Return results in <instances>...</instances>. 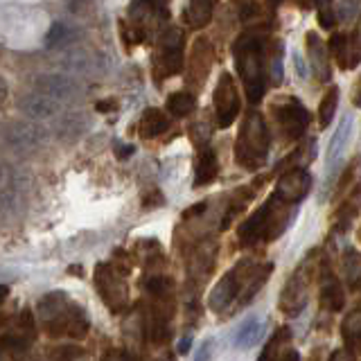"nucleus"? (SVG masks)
Returning a JSON list of instances; mask_svg holds the SVG:
<instances>
[{
    "label": "nucleus",
    "mask_w": 361,
    "mask_h": 361,
    "mask_svg": "<svg viewBox=\"0 0 361 361\" xmlns=\"http://www.w3.org/2000/svg\"><path fill=\"white\" fill-rule=\"evenodd\" d=\"M359 240H361V228H359Z\"/></svg>",
    "instance_id": "obj_52"
},
{
    "label": "nucleus",
    "mask_w": 361,
    "mask_h": 361,
    "mask_svg": "<svg viewBox=\"0 0 361 361\" xmlns=\"http://www.w3.org/2000/svg\"><path fill=\"white\" fill-rule=\"evenodd\" d=\"M280 3H282V0H269V5H271V7H278Z\"/></svg>",
    "instance_id": "obj_51"
},
{
    "label": "nucleus",
    "mask_w": 361,
    "mask_h": 361,
    "mask_svg": "<svg viewBox=\"0 0 361 361\" xmlns=\"http://www.w3.org/2000/svg\"><path fill=\"white\" fill-rule=\"evenodd\" d=\"M129 154H133V147H122L120 149V158H127Z\"/></svg>",
    "instance_id": "obj_46"
},
{
    "label": "nucleus",
    "mask_w": 361,
    "mask_h": 361,
    "mask_svg": "<svg viewBox=\"0 0 361 361\" xmlns=\"http://www.w3.org/2000/svg\"><path fill=\"white\" fill-rule=\"evenodd\" d=\"M312 3H314L316 7H325V5H330L332 0H312Z\"/></svg>",
    "instance_id": "obj_49"
},
{
    "label": "nucleus",
    "mask_w": 361,
    "mask_h": 361,
    "mask_svg": "<svg viewBox=\"0 0 361 361\" xmlns=\"http://www.w3.org/2000/svg\"><path fill=\"white\" fill-rule=\"evenodd\" d=\"M7 95H9V86H7L5 79L0 77V106H3L5 102H7Z\"/></svg>",
    "instance_id": "obj_41"
},
{
    "label": "nucleus",
    "mask_w": 361,
    "mask_h": 361,
    "mask_svg": "<svg viewBox=\"0 0 361 361\" xmlns=\"http://www.w3.org/2000/svg\"><path fill=\"white\" fill-rule=\"evenodd\" d=\"M310 282H312V274L307 264H300L293 271V276L287 280V285L282 287L280 310L287 316H296L305 310V305L310 300Z\"/></svg>",
    "instance_id": "obj_5"
},
{
    "label": "nucleus",
    "mask_w": 361,
    "mask_h": 361,
    "mask_svg": "<svg viewBox=\"0 0 361 361\" xmlns=\"http://www.w3.org/2000/svg\"><path fill=\"white\" fill-rule=\"evenodd\" d=\"M88 129V122H86V116L84 113H68V116L59 118L54 124V135L59 140H77L79 135H84Z\"/></svg>",
    "instance_id": "obj_18"
},
{
    "label": "nucleus",
    "mask_w": 361,
    "mask_h": 361,
    "mask_svg": "<svg viewBox=\"0 0 361 361\" xmlns=\"http://www.w3.org/2000/svg\"><path fill=\"white\" fill-rule=\"evenodd\" d=\"M75 310L77 305L68 300L63 291H52L48 296H43L37 305V314L50 336L68 334V325H71Z\"/></svg>",
    "instance_id": "obj_3"
},
{
    "label": "nucleus",
    "mask_w": 361,
    "mask_h": 361,
    "mask_svg": "<svg viewBox=\"0 0 361 361\" xmlns=\"http://www.w3.org/2000/svg\"><path fill=\"white\" fill-rule=\"evenodd\" d=\"M71 39H73L71 27H66L63 23H54L48 32V37H45V45H48V48H63V45L71 43Z\"/></svg>",
    "instance_id": "obj_28"
},
{
    "label": "nucleus",
    "mask_w": 361,
    "mask_h": 361,
    "mask_svg": "<svg viewBox=\"0 0 361 361\" xmlns=\"http://www.w3.org/2000/svg\"><path fill=\"white\" fill-rule=\"evenodd\" d=\"M359 208H361V185L353 192V195L348 197V203L345 206L338 210V219H341V226H345V224H350V219L355 217V214L359 212Z\"/></svg>",
    "instance_id": "obj_31"
},
{
    "label": "nucleus",
    "mask_w": 361,
    "mask_h": 361,
    "mask_svg": "<svg viewBox=\"0 0 361 361\" xmlns=\"http://www.w3.org/2000/svg\"><path fill=\"white\" fill-rule=\"evenodd\" d=\"M34 88L39 90V93L48 95L56 102H73L79 97V84L71 75H63V73H45V75H39L34 79Z\"/></svg>",
    "instance_id": "obj_11"
},
{
    "label": "nucleus",
    "mask_w": 361,
    "mask_h": 361,
    "mask_svg": "<svg viewBox=\"0 0 361 361\" xmlns=\"http://www.w3.org/2000/svg\"><path fill=\"white\" fill-rule=\"evenodd\" d=\"M212 102L214 111H217V124L221 129H228L240 116V95H237V86L231 73H221L217 88L212 93Z\"/></svg>",
    "instance_id": "obj_6"
},
{
    "label": "nucleus",
    "mask_w": 361,
    "mask_h": 361,
    "mask_svg": "<svg viewBox=\"0 0 361 361\" xmlns=\"http://www.w3.org/2000/svg\"><path fill=\"white\" fill-rule=\"evenodd\" d=\"M330 50L334 52L336 61L341 63L343 71L357 68L361 63V39L359 37H334L330 41Z\"/></svg>",
    "instance_id": "obj_16"
},
{
    "label": "nucleus",
    "mask_w": 361,
    "mask_h": 361,
    "mask_svg": "<svg viewBox=\"0 0 361 361\" xmlns=\"http://www.w3.org/2000/svg\"><path fill=\"white\" fill-rule=\"evenodd\" d=\"M262 334H264V319H262V316L253 314V316H248V319L240 327H237L235 345L248 350V348H253L259 338H262Z\"/></svg>",
    "instance_id": "obj_19"
},
{
    "label": "nucleus",
    "mask_w": 361,
    "mask_h": 361,
    "mask_svg": "<svg viewBox=\"0 0 361 361\" xmlns=\"http://www.w3.org/2000/svg\"><path fill=\"white\" fill-rule=\"evenodd\" d=\"M147 291L152 293L154 298H172V280L165 276H154L147 280Z\"/></svg>",
    "instance_id": "obj_30"
},
{
    "label": "nucleus",
    "mask_w": 361,
    "mask_h": 361,
    "mask_svg": "<svg viewBox=\"0 0 361 361\" xmlns=\"http://www.w3.org/2000/svg\"><path fill=\"white\" fill-rule=\"evenodd\" d=\"M149 5H152V0H133L129 7V14L133 18H142L145 14H149Z\"/></svg>",
    "instance_id": "obj_37"
},
{
    "label": "nucleus",
    "mask_w": 361,
    "mask_h": 361,
    "mask_svg": "<svg viewBox=\"0 0 361 361\" xmlns=\"http://www.w3.org/2000/svg\"><path fill=\"white\" fill-rule=\"evenodd\" d=\"M336 106H338V88L330 86V90H327V93L323 95L321 106H319V127L321 129H327V124L332 122L334 113H336Z\"/></svg>",
    "instance_id": "obj_25"
},
{
    "label": "nucleus",
    "mask_w": 361,
    "mask_h": 361,
    "mask_svg": "<svg viewBox=\"0 0 361 361\" xmlns=\"http://www.w3.org/2000/svg\"><path fill=\"white\" fill-rule=\"evenodd\" d=\"M156 361H174V355H169V353H165V355H161Z\"/></svg>",
    "instance_id": "obj_50"
},
{
    "label": "nucleus",
    "mask_w": 361,
    "mask_h": 361,
    "mask_svg": "<svg viewBox=\"0 0 361 361\" xmlns=\"http://www.w3.org/2000/svg\"><path fill=\"white\" fill-rule=\"evenodd\" d=\"M163 68L167 75H178L180 68H183V52H180V45H165L163 48Z\"/></svg>",
    "instance_id": "obj_26"
},
{
    "label": "nucleus",
    "mask_w": 361,
    "mask_h": 361,
    "mask_svg": "<svg viewBox=\"0 0 361 361\" xmlns=\"http://www.w3.org/2000/svg\"><path fill=\"white\" fill-rule=\"evenodd\" d=\"M353 104L357 109H361V77H359V82H357V88H355V95H353Z\"/></svg>",
    "instance_id": "obj_43"
},
{
    "label": "nucleus",
    "mask_w": 361,
    "mask_h": 361,
    "mask_svg": "<svg viewBox=\"0 0 361 361\" xmlns=\"http://www.w3.org/2000/svg\"><path fill=\"white\" fill-rule=\"evenodd\" d=\"M274 116L287 140H298L310 127V111L296 97H285L274 106Z\"/></svg>",
    "instance_id": "obj_4"
},
{
    "label": "nucleus",
    "mask_w": 361,
    "mask_h": 361,
    "mask_svg": "<svg viewBox=\"0 0 361 361\" xmlns=\"http://www.w3.org/2000/svg\"><path fill=\"white\" fill-rule=\"evenodd\" d=\"M48 138V131H45L39 122H14L11 127L5 131V140L11 147V152L16 154H32L37 152L39 147Z\"/></svg>",
    "instance_id": "obj_7"
},
{
    "label": "nucleus",
    "mask_w": 361,
    "mask_h": 361,
    "mask_svg": "<svg viewBox=\"0 0 361 361\" xmlns=\"http://www.w3.org/2000/svg\"><path fill=\"white\" fill-rule=\"evenodd\" d=\"M102 361H138V359H135L129 350H118L116 348V350H109V353L102 357Z\"/></svg>",
    "instance_id": "obj_38"
},
{
    "label": "nucleus",
    "mask_w": 361,
    "mask_h": 361,
    "mask_svg": "<svg viewBox=\"0 0 361 361\" xmlns=\"http://www.w3.org/2000/svg\"><path fill=\"white\" fill-rule=\"evenodd\" d=\"M269 219H271V199L264 201L242 226H240V242L244 246L257 244L259 240H267L269 235Z\"/></svg>",
    "instance_id": "obj_13"
},
{
    "label": "nucleus",
    "mask_w": 361,
    "mask_h": 361,
    "mask_svg": "<svg viewBox=\"0 0 361 361\" xmlns=\"http://www.w3.org/2000/svg\"><path fill=\"white\" fill-rule=\"evenodd\" d=\"M217 0H190L188 20L192 27H206L212 18V7Z\"/></svg>",
    "instance_id": "obj_22"
},
{
    "label": "nucleus",
    "mask_w": 361,
    "mask_h": 361,
    "mask_svg": "<svg viewBox=\"0 0 361 361\" xmlns=\"http://www.w3.org/2000/svg\"><path fill=\"white\" fill-rule=\"evenodd\" d=\"M343 269H345V276H348V282L350 285H355V282L359 280V276H361V255L357 253V251H350L345 253V257H343Z\"/></svg>",
    "instance_id": "obj_32"
},
{
    "label": "nucleus",
    "mask_w": 361,
    "mask_h": 361,
    "mask_svg": "<svg viewBox=\"0 0 361 361\" xmlns=\"http://www.w3.org/2000/svg\"><path fill=\"white\" fill-rule=\"evenodd\" d=\"M287 338H289V330H280V332H276V334L267 341V345H264V350H262V355L257 357V361H276V359H278V353H280V348H282V343L287 341Z\"/></svg>",
    "instance_id": "obj_29"
},
{
    "label": "nucleus",
    "mask_w": 361,
    "mask_h": 361,
    "mask_svg": "<svg viewBox=\"0 0 361 361\" xmlns=\"http://www.w3.org/2000/svg\"><path fill=\"white\" fill-rule=\"evenodd\" d=\"M214 353H217V341L210 336V338H206L203 341V345L199 348V353H197V357H195V361H212L214 359Z\"/></svg>",
    "instance_id": "obj_35"
},
{
    "label": "nucleus",
    "mask_w": 361,
    "mask_h": 361,
    "mask_svg": "<svg viewBox=\"0 0 361 361\" xmlns=\"http://www.w3.org/2000/svg\"><path fill=\"white\" fill-rule=\"evenodd\" d=\"M305 43H307V54H310V63H312V73L316 75V79L323 84L330 82L332 71H330V50L323 43V39L316 32H310L305 37Z\"/></svg>",
    "instance_id": "obj_15"
},
{
    "label": "nucleus",
    "mask_w": 361,
    "mask_h": 361,
    "mask_svg": "<svg viewBox=\"0 0 361 361\" xmlns=\"http://www.w3.org/2000/svg\"><path fill=\"white\" fill-rule=\"evenodd\" d=\"M359 7H361V0H341L338 3V18L341 20H355V16L359 14Z\"/></svg>",
    "instance_id": "obj_34"
},
{
    "label": "nucleus",
    "mask_w": 361,
    "mask_h": 361,
    "mask_svg": "<svg viewBox=\"0 0 361 361\" xmlns=\"http://www.w3.org/2000/svg\"><path fill=\"white\" fill-rule=\"evenodd\" d=\"M111 104H113V102H99V106H97V109H99V111H109V109H113Z\"/></svg>",
    "instance_id": "obj_48"
},
{
    "label": "nucleus",
    "mask_w": 361,
    "mask_h": 361,
    "mask_svg": "<svg viewBox=\"0 0 361 361\" xmlns=\"http://www.w3.org/2000/svg\"><path fill=\"white\" fill-rule=\"evenodd\" d=\"M319 25L323 30H332L336 25V16H334V11L332 9H327V7H321L319 11Z\"/></svg>",
    "instance_id": "obj_39"
},
{
    "label": "nucleus",
    "mask_w": 361,
    "mask_h": 361,
    "mask_svg": "<svg viewBox=\"0 0 361 361\" xmlns=\"http://www.w3.org/2000/svg\"><path fill=\"white\" fill-rule=\"evenodd\" d=\"M269 154V129L262 113L255 109L246 113L240 135L235 142V161L246 169H257L264 165Z\"/></svg>",
    "instance_id": "obj_2"
},
{
    "label": "nucleus",
    "mask_w": 361,
    "mask_h": 361,
    "mask_svg": "<svg viewBox=\"0 0 361 361\" xmlns=\"http://www.w3.org/2000/svg\"><path fill=\"white\" fill-rule=\"evenodd\" d=\"M323 285H321V305L323 310L327 312H341L345 307V291L341 287V282H338L332 271L327 274V271H323Z\"/></svg>",
    "instance_id": "obj_17"
},
{
    "label": "nucleus",
    "mask_w": 361,
    "mask_h": 361,
    "mask_svg": "<svg viewBox=\"0 0 361 361\" xmlns=\"http://www.w3.org/2000/svg\"><path fill=\"white\" fill-rule=\"evenodd\" d=\"M20 111L25 113L30 120L43 122V120H52V118L59 116L61 102H56L48 95L39 93V90H34V93H30L20 99Z\"/></svg>",
    "instance_id": "obj_14"
},
{
    "label": "nucleus",
    "mask_w": 361,
    "mask_h": 361,
    "mask_svg": "<svg viewBox=\"0 0 361 361\" xmlns=\"http://www.w3.org/2000/svg\"><path fill=\"white\" fill-rule=\"evenodd\" d=\"M203 210H206V203H197V206H192L190 210H185V217H197V214H201Z\"/></svg>",
    "instance_id": "obj_42"
},
{
    "label": "nucleus",
    "mask_w": 361,
    "mask_h": 361,
    "mask_svg": "<svg viewBox=\"0 0 361 361\" xmlns=\"http://www.w3.org/2000/svg\"><path fill=\"white\" fill-rule=\"evenodd\" d=\"M343 336H345V341H357V338H361V312H353L343 321Z\"/></svg>",
    "instance_id": "obj_33"
},
{
    "label": "nucleus",
    "mask_w": 361,
    "mask_h": 361,
    "mask_svg": "<svg viewBox=\"0 0 361 361\" xmlns=\"http://www.w3.org/2000/svg\"><path fill=\"white\" fill-rule=\"evenodd\" d=\"M95 285L99 289L102 300H104L113 312H120L127 307L129 293H127V285H124V280L120 278L118 271H113L106 264H99L97 274H95Z\"/></svg>",
    "instance_id": "obj_8"
},
{
    "label": "nucleus",
    "mask_w": 361,
    "mask_h": 361,
    "mask_svg": "<svg viewBox=\"0 0 361 361\" xmlns=\"http://www.w3.org/2000/svg\"><path fill=\"white\" fill-rule=\"evenodd\" d=\"M235 63L242 77V86L251 104H257L264 97L267 88V71H264V54L262 45L253 37H242L235 43Z\"/></svg>",
    "instance_id": "obj_1"
},
{
    "label": "nucleus",
    "mask_w": 361,
    "mask_h": 361,
    "mask_svg": "<svg viewBox=\"0 0 361 361\" xmlns=\"http://www.w3.org/2000/svg\"><path fill=\"white\" fill-rule=\"evenodd\" d=\"M330 361H343V350H336V353H332Z\"/></svg>",
    "instance_id": "obj_45"
},
{
    "label": "nucleus",
    "mask_w": 361,
    "mask_h": 361,
    "mask_svg": "<svg viewBox=\"0 0 361 361\" xmlns=\"http://www.w3.org/2000/svg\"><path fill=\"white\" fill-rule=\"evenodd\" d=\"M63 66L68 71H75V73H90L95 68V56L82 48L68 50V54L63 56Z\"/></svg>",
    "instance_id": "obj_23"
},
{
    "label": "nucleus",
    "mask_w": 361,
    "mask_h": 361,
    "mask_svg": "<svg viewBox=\"0 0 361 361\" xmlns=\"http://www.w3.org/2000/svg\"><path fill=\"white\" fill-rule=\"evenodd\" d=\"M169 129V120L163 111L158 109H147L142 113V120H140V133L145 138H156Z\"/></svg>",
    "instance_id": "obj_21"
},
{
    "label": "nucleus",
    "mask_w": 361,
    "mask_h": 361,
    "mask_svg": "<svg viewBox=\"0 0 361 361\" xmlns=\"http://www.w3.org/2000/svg\"><path fill=\"white\" fill-rule=\"evenodd\" d=\"M240 291H242V264H237L226 276H221V280L214 285V289L210 291V298H208V307L212 312L228 310L231 302L240 296Z\"/></svg>",
    "instance_id": "obj_12"
},
{
    "label": "nucleus",
    "mask_w": 361,
    "mask_h": 361,
    "mask_svg": "<svg viewBox=\"0 0 361 361\" xmlns=\"http://www.w3.org/2000/svg\"><path fill=\"white\" fill-rule=\"evenodd\" d=\"M190 348H192V336L188 334V336H183V338H180V341H178V355H188L190 353Z\"/></svg>",
    "instance_id": "obj_40"
},
{
    "label": "nucleus",
    "mask_w": 361,
    "mask_h": 361,
    "mask_svg": "<svg viewBox=\"0 0 361 361\" xmlns=\"http://www.w3.org/2000/svg\"><path fill=\"white\" fill-rule=\"evenodd\" d=\"M282 75H285V68H282V45L278 43V50L274 54V61H271V77H274L276 84H280L282 82Z\"/></svg>",
    "instance_id": "obj_36"
},
{
    "label": "nucleus",
    "mask_w": 361,
    "mask_h": 361,
    "mask_svg": "<svg viewBox=\"0 0 361 361\" xmlns=\"http://www.w3.org/2000/svg\"><path fill=\"white\" fill-rule=\"evenodd\" d=\"M7 293H9V289H7L5 285H0V302H3V300L7 298Z\"/></svg>",
    "instance_id": "obj_47"
},
{
    "label": "nucleus",
    "mask_w": 361,
    "mask_h": 361,
    "mask_svg": "<svg viewBox=\"0 0 361 361\" xmlns=\"http://www.w3.org/2000/svg\"><path fill=\"white\" fill-rule=\"evenodd\" d=\"M312 190V174L305 167H291L278 178L276 183V197L287 203H300Z\"/></svg>",
    "instance_id": "obj_10"
},
{
    "label": "nucleus",
    "mask_w": 361,
    "mask_h": 361,
    "mask_svg": "<svg viewBox=\"0 0 361 361\" xmlns=\"http://www.w3.org/2000/svg\"><path fill=\"white\" fill-rule=\"evenodd\" d=\"M350 138H353V118L343 116V120L338 122V127L332 135L330 147H327V183L334 180L336 174L341 172L350 147Z\"/></svg>",
    "instance_id": "obj_9"
},
{
    "label": "nucleus",
    "mask_w": 361,
    "mask_h": 361,
    "mask_svg": "<svg viewBox=\"0 0 361 361\" xmlns=\"http://www.w3.org/2000/svg\"><path fill=\"white\" fill-rule=\"evenodd\" d=\"M293 59H296V71H298V75L300 77H307V71H305V63H302V59L298 54H293Z\"/></svg>",
    "instance_id": "obj_44"
},
{
    "label": "nucleus",
    "mask_w": 361,
    "mask_h": 361,
    "mask_svg": "<svg viewBox=\"0 0 361 361\" xmlns=\"http://www.w3.org/2000/svg\"><path fill=\"white\" fill-rule=\"evenodd\" d=\"M212 262H214V246L206 244V246L199 248L195 259H192V271L199 274V276H206L210 271V267H212Z\"/></svg>",
    "instance_id": "obj_27"
},
{
    "label": "nucleus",
    "mask_w": 361,
    "mask_h": 361,
    "mask_svg": "<svg viewBox=\"0 0 361 361\" xmlns=\"http://www.w3.org/2000/svg\"><path fill=\"white\" fill-rule=\"evenodd\" d=\"M195 97L185 90H178V93H172L167 97V111L172 113L174 118H185L190 116L192 111H195Z\"/></svg>",
    "instance_id": "obj_24"
},
{
    "label": "nucleus",
    "mask_w": 361,
    "mask_h": 361,
    "mask_svg": "<svg viewBox=\"0 0 361 361\" xmlns=\"http://www.w3.org/2000/svg\"><path fill=\"white\" fill-rule=\"evenodd\" d=\"M219 174V161L214 156L212 149H203L199 154V161H197V178H195V185H210L214 178Z\"/></svg>",
    "instance_id": "obj_20"
}]
</instances>
